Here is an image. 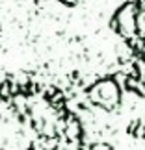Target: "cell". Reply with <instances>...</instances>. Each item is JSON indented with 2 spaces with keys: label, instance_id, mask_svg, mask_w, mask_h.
<instances>
[{
  "label": "cell",
  "instance_id": "3",
  "mask_svg": "<svg viewBox=\"0 0 145 150\" xmlns=\"http://www.w3.org/2000/svg\"><path fill=\"white\" fill-rule=\"evenodd\" d=\"M60 2H63L65 6H74V4H76V0H60Z\"/></svg>",
  "mask_w": 145,
  "mask_h": 150
},
{
  "label": "cell",
  "instance_id": "1",
  "mask_svg": "<svg viewBox=\"0 0 145 150\" xmlns=\"http://www.w3.org/2000/svg\"><path fill=\"white\" fill-rule=\"evenodd\" d=\"M0 150H86L84 126L58 87L4 78Z\"/></svg>",
  "mask_w": 145,
  "mask_h": 150
},
{
  "label": "cell",
  "instance_id": "2",
  "mask_svg": "<svg viewBox=\"0 0 145 150\" xmlns=\"http://www.w3.org/2000/svg\"><path fill=\"white\" fill-rule=\"evenodd\" d=\"M88 98L93 106L112 111L121 104V87L114 78H101L88 89Z\"/></svg>",
  "mask_w": 145,
  "mask_h": 150
}]
</instances>
